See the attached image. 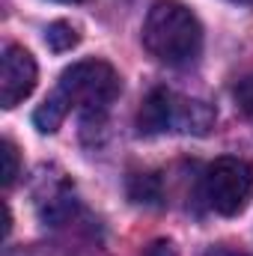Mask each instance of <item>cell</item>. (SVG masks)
<instances>
[{
  "mask_svg": "<svg viewBox=\"0 0 253 256\" xmlns=\"http://www.w3.org/2000/svg\"><path fill=\"white\" fill-rule=\"evenodd\" d=\"M214 108L200 102V98H185L173 90H152L137 114V128L140 134H164V131H179V134H208L214 128Z\"/></svg>",
  "mask_w": 253,
  "mask_h": 256,
  "instance_id": "7a4b0ae2",
  "label": "cell"
},
{
  "mask_svg": "<svg viewBox=\"0 0 253 256\" xmlns=\"http://www.w3.org/2000/svg\"><path fill=\"white\" fill-rule=\"evenodd\" d=\"M78 42H80V33H78L68 21H54V24H48V30H45V45H48L51 51H57V54L72 51Z\"/></svg>",
  "mask_w": 253,
  "mask_h": 256,
  "instance_id": "ba28073f",
  "label": "cell"
},
{
  "mask_svg": "<svg viewBox=\"0 0 253 256\" xmlns=\"http://www.w3.org/2000/svg\"><path fill=\"white\" fill-rule=\"evenodd\" d=\"M128 196L134 202L155 206L161 200V182H158V176H152V173H134L128 179Z\"/></svg>",
  "mask_w": 253,
  "mask_h": 256,
  "instance_id": "52a82bcc",
  "label": "cell"
},
{
  "mask_svg": "<svg viewBox=\"0 0 253 256\" xmlns=\"http://www.w3.org/2000/svg\"><path fill=\"white\" fill-rule=\"evenodd\" d=\"M143 48L167 66H185L202 51V24L179 0H155L143 21Z\"/></svg>",
  "mask_w": 253,
  "mask_h": 256,
  "instance_id": "6da1fadb",
  "label": "cell"
},
{
  "mask_svg": "<svg viewBox=\"0 0 253 256\" xmlns=\"http://www.w3.org/2000/svg\"><path fill=\"white\" fill-rule=\"evenodd\" d=\"M202 196L224 218L242 214L253 200V164L232 155L218 158L202 176Z\"/></svg>",
  "mask_w": 253,
  "mask_h": 256,
  "instance_id": "277c9868",
  "label": "cell"
},
{
  "mask_svg": "<svg viewBox=\"0 0 253 256\" xmlns=\"http://www.w3.org/2000/svg\"><path fill=\"white\" fill-rule=\"evenodd\" d=\"M232 96H236V108H238L244 116H253V74L242 78V80L236 84Z\"/></svg>",
  "mask_w": 253,
  "mask_h": 256,
  "instance_id": "30bf717a",
  "label": "cell"
},
{
  "mask_svg": "<svg viewBox=\"0 0 253 256\" xmlns=\"http://www.w3.org/2000/svg\"><path fill=\"white\" fill-rule=\"evenodd\" d=\"M63 3H80V0H63Z\"/></svg>",
  "mask_w": 253,
  "mask_h": 256,
  "instance_id": "4fadbf2b",
  "label": "cell"
},
{
  "mask_svg": "<svg viewBox=\"0 0 253 256\" xmlns=\"http://www.w3.org/2000/svg\"><path fill=\"white\" fill-rule=\"evenodd\" d=\"M68 98L72 108H78L84 114V126H98L108 114V108L116 102L122 80L116 74V68L104 60H80V63L68 66L60 74V86H57Z\"/></svg>",
  "mask_w": 253,
  "mask_h": 256,
  "instance_id": "3957f363",
  "label": "cell"
},
{
  "mask_svg": "<svg viewBox=\"0 0 253 256\" xmlns=\"http://www.w3.org/2000/svg\"><path fill=\"white\" fill-rule=\"evenodd\" d=\"M230 3H238V6H253V0H230Z\"/></svg>",
  "mask_w": 253,
  "mask_h": 256,
  "instance_id": "7c38bea8",
  "label": "cell"
},
{
  "mask_svg": "<svg viewBox=\"0 0 253 256\" xmlns=\"http://www.w3.org/2000/svg\"><path fill=\"white\" fill-rule=\"evenodd\" d=\"M146 256H179L176 254V248H173V242H155V244H149V250H146Z\"/></svg>",
  "mask_w": 253,
  "mask_h": 256,
  "instance_id": "8fae6325",
  "label": "cell"
},
{
  "mask_svg": "<svg viewBox=\"0 0 253 256\" xmlns=\"http://www.w3.org/2000/svg\"><path fill=\"white\" fill-rule=\"evenodd\" d=\"M72 110V104H68V98H66L63 92L57 90V92H51L39 108H36V114H33V122L36 128L42 131V134H54L57 128L63 126L66 114Z\"/></svg>",
  "mask_w": 253,
  "mask_h": 256,
  "instance_id": "8992f818",
  "label": "cell"
},
{
  "mask_svg": "<svg viewBox=\"0 0 253 256\" xmlns=\"http://www.w3.org/2000/svg\"><path fill=\"white\" fill-rule=\"evenodd\" d=\"M0 158H3V188H12L18 176V149L12 146V140L0 143Z\"/></svg>",
  "mask_w": 253,
  "mask_h": 256,
  "instance_id": "9c48e42d",
  "label": "cell"
},
{
  "mask_svg": "<svg viewBox=\"0 0 253 256\" xmlns=\"http://www.w3.org/2000/svg\"><path fill=\"white\" fill-rule=\"evenodd\" d=\"M36 78H39V68L33 54L24 51L21 45H6L0 57V104L6 110L18 108L36 90Z\"/></svg>",
  "mask_w": 253,
  "mask_h": 256,
  "instance_id": "5b68a950",
  "label": "cell"
}]
</instances>
